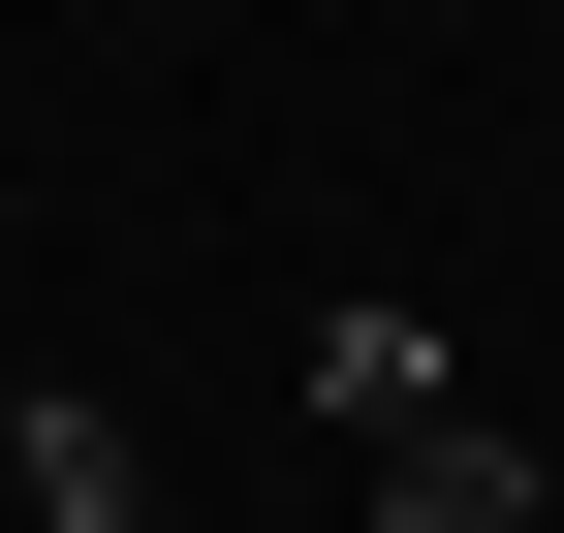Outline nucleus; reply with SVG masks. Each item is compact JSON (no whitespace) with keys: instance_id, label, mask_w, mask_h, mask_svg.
<instances>
[{"instance_id":"2","label":"nucleus","mask_w":564,"mask_h":533,"mask_svg":"<svg viewBox=\"0 0 564 533\" xmlns=\"http://www.w3.org/2000/svg\"><path fill=\"white\" fill-rule=\"evenodd\" d=\"M0 471H32V533H158V471H126L95 377H32V409H0Z\"/></svg>"},{"instance_id":"1","label":"nucleus","mask_w":564,"mask_h":533,"mask_svg":"<svg viewBox=\"0 0 564 533\" xmlns=\"http://www.w3.org/2000/svg\"><path fill=\"white\" fill-rule=\"evenodd\" d=\"M345 502H377V533H564V471H533L502 409H470V377H440L408 439H345Z\"/></svg>"},{"instance_id":"3","label":"nucleus","mask_w":564,"mask_h":533,"mask_svg":"<svg viewBox=\"0 0 564 533\" xmlns=\"http://www.w3.org/2000/svg\"><path fill=\"white\" fill-rule=\"evenodd\" d=\"M408 409H440V314L345 283V314H314V439H408Z\"/></svg>"}]
</instances>
